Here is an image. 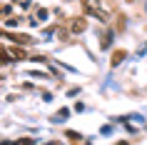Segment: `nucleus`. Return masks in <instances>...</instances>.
Wrapping results in <instances>:
<instances>
[{"label": "nucleus", "instance_id": "3", "mask_svg": "<svg viewBox=\"0 0 147 145\" xmlns=\"http://www.w3.org/2000/svg\"><path fill=\"white\" fill-rule=\"evenodd\" d=\"M122 58H125V53H115V58H112V65H120V63H122Z\"/></svg>", "mask_w": 147, "mask_h": 145}, {"label": "nucleus", "instance_id": "5", "mask_svg": "<svg viewBox=\"0 0 147 145\" xmlns=\"http://www.w3.org/2000/svg\"><path fill=\"white\" fill-rule=\"evenodd\" d=\"M15 3H20L23 8H28V5H30V0H15Z\"/></svg>", "mask_w": 147, "mask_h": 145}, {"label": "nucleus", "instance_id": "4", "mask_svg": "<svg viewBox=\"0 0 147 145\" xmlns=\"http://www.w3.org/2000/svg\"><path fill=\"white\" fill-rule=\"evenodd\" d=\"M67 115H70V110H65V108H62L60 113H57V118H60V120H65V118H67Z\"/></svg>", "mask_w": 147, "mask_h": 145}, {"label": "nucleus", "instance_id": "1", "mask_svg": "<svg viewBox=\"0 0 147 145\" xmlns=\"http://www.w3.org/2000/svg\"><path fill=\"white\" fill-rule=\"evenodd\" d=\"M72 30H75V33H82V30H85V23H82V20H75V23H72Z\"/></svg>", "mask_w": 147, "mask_h": 145}, {"label": "nucleus", "instance_id": "2", "mask_svg": "<svg viewBox=\"0 0 147 145\" xmlns=\"http://www.w3.org/2000/svg\"><path fill=\"white\" fill-rule=\"evenodd\" d=\"M3 145H13V143H3ZM15 145H35V140H30V138H25V140H20V143Z\"/></svg>", "mask_w": 147, "mask_h": 145}]
</instances>
